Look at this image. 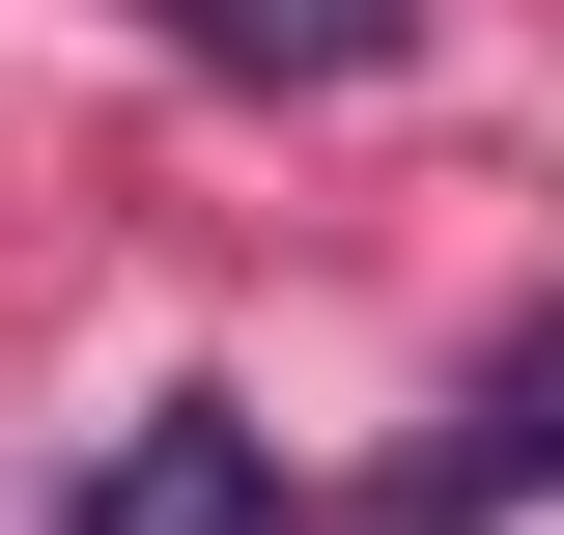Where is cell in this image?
Returning <instances> with one entry per match:
<instances>
[{
  "instance_id": "cell-1",
  "label": "cell",
  "mask_w": 564,
  "mask_h": 535,
  "mask_svg": "<svg viewBox=\"0 0 564 535\" xmlns=\"http://www.w3.org/2000/svg\"><path fill=\"white\" fill-rule=\"evenodd\" d=\"M57 535H311V479H282V423L170 395V423H113V451L57 479Z\"/></svg>"
},
{
  "instance_id": "cell-3",
  "label": "cell",
  "mask_w": 564,
  "mask_h": 535,
  "mask_svg": "<svg viewBox=\"0 0 564 535\" xmlns=\"http://www.w3.org/2000/svg\"><path fill=\"white\" fill-rule=\"evenodd\" d=\"M508 479H564V310H536V338H508L480 395H452V451H423V535H480V507H508Z\"/></svg>"
},
{
  "instance_id": "cell-2",
  "label": "cell",
  "mask_w": 564,
  "mask_h": 535,
  "mask_svg": "<svg viewBox=\"0 0 564 535\" xmlns=\"http://www.w3.org/2000/svg\"><path fill=\"white\" fill-rule=\"evenodd\" d=\"M198 85H395L423 57V0H141Z\"/></svg>"
}]
</instances>
